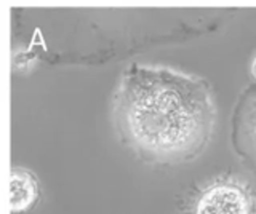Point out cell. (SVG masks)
I'll return each instance as SVG.
<instances>
[{"instance_id":"obj_4","label":"cell","mask_w":256,"mask_h":214,"mask_svg":"<svg viewBox=\"0 0 256 214\" xmlns=\"http://www.w3.org/2000/svg\"><path fill=\"white\" fill-rule=\"evenodd\" d=\"M38 198L40 189L34 174L22 168H13L10 173V211L13 214L28 213Z\"/></svg>"},{"instance_id":"obj_1","label":"cell","mask_w":256,"mask_h":214,"mask_svg":"<svg viewBox=\"0 0 256 214\" xmlns=\"http://www.w3.org/2000/svg\"><path fill=\"white\" fill-rule=\"evenodd\" d=\"M120 141L150 163L194 160L206 149L216 107L204 78L164 66L132 64L112 99Z\"/></svg>"},{"instance_id":"obj_3","label":"cell","mask_w":256,"mask_h":214,"mask_svg":"<svg viewBox=\"0 0 256 214\" xmlns=\"http://www.w3.org/2000/svg\"><path fill=\"white\" fill-rule=\"evenodd\" d=\"M252 197L237 181H220L206 187L196 205V214H252Z\"/></svg>"},{"instance_id":"obj_5","label":"cell","mask_w":256,"mask_h":214,"mask_svg":"<svg viewBox=\"0 0 256 214\" xmlns=\"http://www.w3.org/2000/svg\"><path fill=\"white\" fill-rule=\"evenodd\" d=\"M252 74H253V77L256 78V58H254L253 64H252Z\"/></svg>"},{"instance_id":"obj_2","label":"cell","mask_w":256,"mask_h":214,"mask_svg":"<svg viewBox=\"0 0 256 214\" xmlns=\"http://www.w3.org/2000/svg\"><path fill=\"white\" fill-rule=\"evenodd\" d=\"M232 147L240 163L256 178V83L238 98L232 120Z\"/></svg>"}]
</instances>
